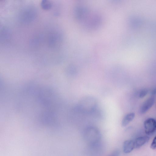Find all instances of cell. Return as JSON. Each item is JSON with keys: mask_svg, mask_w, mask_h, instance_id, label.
Segmentation results:
<instances>
[{"mask_svg": "<svg viewBox=\"0 0 156 156\" xmlns=\"http://www.w3.org/2000/svg\"><path fill=\"white\" fill-rule=\"evenodd\" d=\"M120 151L119 150H115L111 153L108 156H119Z\"/></svg>", "mask_w": 156, "mask_h": 156, "instance_id": "cell-7", "label": "cell"}, {"mask_svg": "<svg viewBox=\"0 0 156 156\" xmlns=\"http://www.w3.org/2000/svg\"><path fill=\"white\" fill-rule=\"evenodd\" d=\"M151 94L152 97L156 95V87L154 88L151 91Z\"/></svg>", "mask_w": 156, "mask_h": 156, "instance_id": "cell-9", "label": "cell"}, {"mask_svg": "<svg viewBox=\"0 0 156 156\" xmlns=\"http://www.w3.org/2000/svg\"><path fill=\"white\" fill-rule=\"evenodd\" d=\"M135 114L133 112L129 113L126 115L123 118L122 122V125L123 127L127 126L134 119Z\"/></svg>", "mask_w": 156, "mask_h": 156, "instance_id": "cell-5", "label": "cell"}, {"mask_svg": "<svg viewBox=\"0 0 156 156\" xmlns=\"http://www.w3.org/2000/svg\"><path fill=\"white\" fill-rule=\"evenodd\" d=\"M145 132L148 135L153 133L156 130V120L153 118H149L144 123Z\"/></svg>", "mask_w": 156, "mask_h": 156, "instance_id": "cell-1", "label": "cell"}, {"mask_svg": "<svg viewBox=\"0 0 156 156\" xmlns=\"http://www.w3.org/2000/svg\"><path fill=\"white\" fill-rule=\"evenodd\" d=\"M155 102L154 97L152 96L146 100L142 104L140 108L142 113L147 112L153 105Z\"/></svg>", "mask_w": 156, "mask_h": 156, "instance_id": "cell-2", "label": "cell"}, {"mask_svg": "<svg viewBox=\"0 0 156 156\" xmlns=\"http://www.w3.org/2000/svg\"><path fill=\"white\" fill-rule=\"evenodd\" d=\"M148 93V90L147 89H143L140 91L139 94V96L140 98H143L147 95Z\"/></svg>", "mask_w": 156, "mask_h": 156, "instance_id": "cell-6", "label": "cell"}, {"mask_svg": "<svg viewBox=\"0 0 156 156\" xmlns=\"http://www.w3.org/2000/svg\"><path fill=\"white\" fill-rule=\"evenodd\" d=\"M149 140L147 136H142L137 138L134 140L135 147L138 148L147 143Z\"/></svg>", "mask_w": 156, "mask_h": 156, "instance_id": "cell-4", "label": "cell"}, {"mask_svg": "<svg viewBox=\"0 0 156 156\" xmlns=\"http://www.w3.org/2000/svg\"><path fill=\"white\" fill-rule=\"evenodd\" d=\"M151 147L153 149H156V136L152 141L151 144Z\"/></svg>", "mask_w": 156, "mask_h": 156, "instance_id": "cell-8", "label": "cell"}, {"mask_svg": "<svg viewBox=\"0 0 156 156\" xmlns=\"http://www.w3.org/2000/svg\"><path fill=\"white\" fill-rule=\"evenodd\" d=\"M134 141L131 140L125 141L123 144V150L125 153H129L131 152L135 148Z\"/></svg>", "mask_w": 156, "mask_h": 156, "instance_id": "cell-3", "label": "cell"}]
</instances>
